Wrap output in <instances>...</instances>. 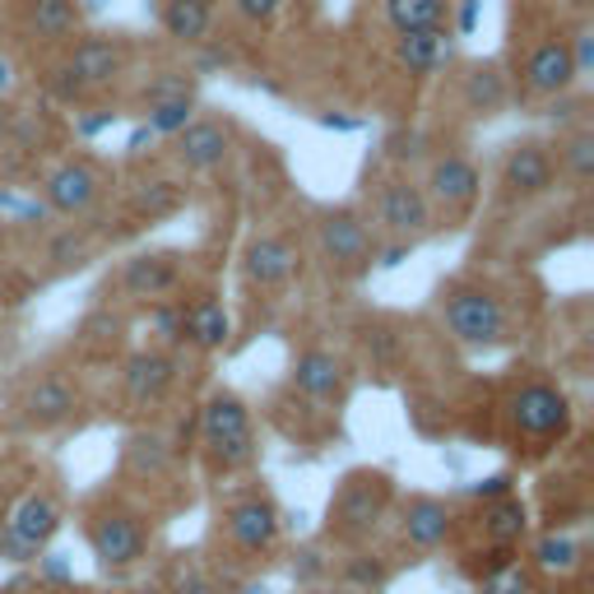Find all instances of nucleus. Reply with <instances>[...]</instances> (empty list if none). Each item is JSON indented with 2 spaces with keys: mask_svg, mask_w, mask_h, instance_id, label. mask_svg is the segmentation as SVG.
I'll return each instance as SVG.
<instances>
[{
  "mask_svg": "<svg viewBox=\"0 0 594 594\" xmlns=\"http://www.w3.org/2000/svg\"><path fill=\"white\" fill-rule=\"evenodd\" d=\"M442 325L455 344L464 349H502L511 340V312H506V302L493 293V289H483V283L474 279H455L442 289Z\"/></svg>",
  "mask_w": 594,
  "mask_h": 594,
  "instance_id": "obj_1",
  "label": "nucleus"
},
{
  "mask_svg": "<svg viewBox=\"0 0 594 594\" xmlns=\"http://www.w3.org/2000/svg\"><path fill=\"white\" fill-rule=\"evenodd\" d=\"M200 446L219 474L246 470L255 460V423H251V409L242 395L214 391L200 404Z\"/></svg>",
  "mask_w": 594,
  "mask_h": 594,
  "instance_id": "obj_2",
  "label": "nucleus"
},
{
  "mask_svg": "<svg viewBox=\"0 0 594 594\" xmlns=\"http://www.w3.org/2000/svg\"><path fill=\"white\" fill-rule=\"evenodd\" d=\"M395 502V483L385 470H353L340 493L330 497V511H325V530L330 538H344V544H363V538L381 525V515L391 511Z\"/></svg>",
  "mask_w": 594,
  "mask_h": 594,
  "instance_id": "obj_3",
  "label": "nucleus"
},
{
  "mask_svg": "<svg viewBox=\"0 0 594 594\" xmlns=\"http://www.w3.org/2000/svg\"><path fill=\"white\" fill-rule=\"evenodd\" d=\"M506 419H511V432L525 436L530 446H553V442H562V436L572 432L576 409H572V400H566L562 385L521 381L506 395Z\"/></svg>",
  "mask_w": 594,
  "mask_h": 594,
  "instance_id": "obj_4",
  "label": "nucleus"
},
{
  "mask_svg": "<svg viewBox=\"0 0 594 594\" xmlns=\"http://www.w3.org/2000/svg\"><path fill=\"white\" fill-rule=\"evenodd\" d=\"M84 534H89V548H93L98 566H108V572H125V566H135L149 553V525L131 506L89 511Z\"/></svg>",
  "mask_w": 594,
  "mask_h": 594,
  "instance_id": "obj_5",
  "label": "nucleus"
},
{
  "mask_svg": "<svg viewBox=\"0 0 594 594\" xmlns=\"http://www.w3.org/2000/svg\"><path fill=\"white\" fill-rule=\"evenodd\" d=\"M316 246H321V261L334 274H363L372 270V255H376V238L368 219L358 210H330L316 223Z\"/></svg>",
  "mask_w": 594,
  "mask_h": 594,
  "instance_id": "obj_6",
  "label": "nucleus"
},
{
  "mask_svg": "<svg viewBox=\"0 0 594 594\" xmlns=\"http://www.w3.org/2000/svg\"><path fill=\"white\" fill-rule=\"evenodd\" d=\"M376 223L385 238L395 242H419L436 228L432 200L423 195V187L413 177H391V182L376 187Z\"/></svg>",
  "mask_w": 594,
  "mask_h": 594,
  "instance_id": "obj_7",
  "label": "nucleus"
},
{
  "mask_svg": "<svg viewBox=\"0 0 594 594\" xmlns=\"http://www.w3.org/2000/svg\"><path fill=\"white\" fill-rule=\"evenodd\" d=\"M502 195L506 200H544L557 191V159H553V149L544 140H515L506 153H502Z\"/></svg>",
  "mask_w": 594,
  "mask_h": 594,
  "instance_id": "obj_8",
  "label": "nucleus"
},
{
  "mask_svg": "<svg viewBox=\"0 0 594 594\" xmlns=\"http://www.w3.org/2000/svg\"><path fill=\"white\" fill-rule=\"evenodd\" d=\"M61 502L51 493H23L6 515V553L23 562L29 553H42L61 530Z\"/></svg>",
  "mask_w": 594,
  "mask_h": 594,
  "instance_id": "obj_9",
  "label": "nucleus"
},
{
  "mask_svg": "<svg viewBox=\"0 0 594 594\" xmlns=\"http://www.w3.org/2000/svg\"><path fill=\"white\" fill-rule=\"evenodd\" d=\"M423 195L432 200V210L442 204L451 214H470L479 195H483V172L470 153H436L427 163V182H423Z\"/></svg>",
  "mask_w": 594,
  "mask_h": 594,
  "instance_id": "obj_10",
  "label": "nucleus"
},
{
  "mask_svg": "<svg viewBox=\"0 0 594 594\" xmlns=\"http://www.w3.org/2000/svg\"><path fill=\"white\" fill-rule=\"evenodd\" d=\"M279 506L261 493H251V497H238V502H228L223 506V534H228V544L246 553V557H265L274 544H279Z\"/></svg>",
  "mask_w": 594,
  "mask_h": 594,
  "instance_id": "obj_11",
  "label": "nucleus"
},
{
  "mask_svg": "<svg viewBox=\"0 0 594 594\" xmlns=\"http://www.w3.org/2000/svg\"><path fill=\"white\" fill-rule=\"evenodd\" d=\"M177 385V353L172 349H140L121 363V395L131 409H159Z\"/></svg>",
  "mask_w": 594,
  "mask_h": 594,
  "instance_id": "obj_12",
  "label": "nucleus"
},
{
  "mask_svg": "<svg viewBox=\"0 0 594 594\" xmlns=\"http://www.w3.org/2000/svg\"><path fill=\"white\" fill-rule=\"evenodd\" d=\"M102 195V172L89 159H66L42 177V204L51 214H84Z\"/></svg>",
  "mask_w": 594,
  "mask_h": 594,
  "instance_id": "obj_13",
  "label": "nucleus"
},
{
  "mask_svg": "<svg viewBox=\"0 0 594 594\" xmlns=\"http://www.w3.org/2000/svg\"><path fill=\"white\" fill-rule=\"evenodd\" d=\"M289 385L312 404H340L349 395V363L330 349H302L289 368Z\"/></svg>",
  "mask_w": 594,
  "mask_h": 594,
  "instance_id": "obj_14",
  "label": "nucleus"
},
{
  "mask_svg": "<svg viewBox=\"0 0 594 594\" xmlns=\"http://www.w3.org/2000/svg\"><path fill=\"white\" fill-rule=\"evenodd\" d=\"M302 270V255L289 238H279V232H261V238H251L246 251H242V274L251 289H283V283H293V274Z\"/></svg>",
  "mask_w": 594,
  "mask_h": 594,
  "instance_id": "obj_15",
  "label": "nucleus"
},
{
  "mask_svg": "<svg viewBox=\"0 0 594 594\" xmlns=\"http://www.w3.org/2000/svg\"><path fill=\"white\" fill-rule=\"evenodd\" d=\"M182 255L177 251H140L121 265V293L144 298V302H163L168 293L182 289Z\"/></svg>",
  "mask_w": 594,
  "mask_h": 594,
  "instance_id": "obj_16",
  "label": "nucleus"
},
{
  "mask_svg": "<svg viewBox=\"0 0 594 594\" xmlns=\"http://www.w3.org/2000/svg\"><path fill=\"white\" fill-rule=\"evenodd\" d=\"M581 80L576 66H572V51H566V38H544L530 47V57L521 66V84L534 98H562Z\"/></svg>",
  "mask_w": 594,
  "mask_h": 594,
  "instance_id": "obj_17",
  "label": "nucleus"
},
{
  "mask_svg": "<svg viewBox=\"0 0 594 594\" xmlns=\"http://www.w3.org/2000/svg\"><path fill=\"white\" fill-rule=\"evenodd\" d=\"M232 153V125L214 117H195L182 135H172V159L187 172H214Z\"/></svg>",
  "mask_w": 594,
  "mask_h": 594,
  "instance_id": "obj_18",
  "label": "nucleus"
},
{
  "mask_svg": "<svg viewBox=\"0 0 594 594\" xmlns=\"http://www.w3.org/2000/svg\"><path fill=\"white\" fill-rule=\"evenodd\" d=\"M66 70L80 80L89 93L98 89H108L121 80V70H125V47L108 33H93V38H80L70 47V57H66Z\"/></svg>",
  "mask_w": 594,
  "mask_h": 594,
  "instance_id": "obj_19",
  "label": "nucleus"
},
{
  "mask_svg": "<svg viewBox=\"0 0 594 594\" xmlns=\"http://www.w3.org/2000/svg\"><path fill=\"white\" fill-rule=\"evenodd\" d=\"M74 409H80V391H74L66 376H38L19 400V419L38 432H47V427L70 423Z\"/></svg>",
  "mask_w": 594,
  "mask_h": 594,
  "instance_id": "obj_20",
  "label": "nucleus"
},
{
  "mask_svg": "<svg viewBox=\"0 0 594 594\" xmlns=\"http://www.w3.org/2000/svg\"><path fill=\"white\" fill-rule=\"evenodd\" d=\"M400 534H404L409 548L432 553L455 534V511L442 497H409L404 515H400Z\"/></svg>",
  "mask_w": 594,
  "mask_h": 594,
  "instance_id": "obj_21",
  "label": "nucleus"
},
{
  "mask_svg": "<svg viewBox=\"0 0 594 594\" xmlns=\"http://www.w3.org/2000/svg\"><path fill=\"white\" fill-rule=\"evenodd\" d=\"M182 334H187L191 349L219 353V349L232 340V316H228L223 298L204 293V298H195V302H182Z\"/></svg>",
  "mask_w": 594,
  "mask_h": 594,
  "instance_id": "obj_22",
  "label": "nucleus"
},
{
  "mask_svg": "<svg viewBox=\"0 0 594 594\" xmlns=\"http://www.w3.org/2000/svg\"><path fill=\"white\" fill-rule=\"evenodd\" d=\"M506 98H511V84H506V70L497 61H479L464 70V80H460V102H464V112L470 117H493L506 108Z\"/></svg>",
  "mask_w": 594,
  "mask_h": 594,
  "instance_id": "obj_23",
  "label": "nucleus"
},
{
  "mask_svg": "<svg viewBox=\"0 0 594 594\" xmlns=\"http://www.w3.org/2000/svg\"><path fill=\"white\" fill-rule=\"evenodd\" d=\"M395 61L409 70V74H436L455 61V47H451V33L446 29H432V33H404L395 38Z\"/></svg>",
  "mask_w": 594,
  "mask_h": 594,
  "instance_id": "obj_24",
  "label": "nucleus"
},
{
  "mask_svg": "<svg viewBox=\"0 0 594 594\" xmlns=\"http://www.w3.org/2000/svg\"><path fill=\"white\" fill-rule=\"evenodd\" d=\"M479 530L493 548H515L530 530V506L521 497H497V502H483V515H479Z\"/></svg>",
  "mask_w": 594,
  "mask_h": 594,
  "instance_id": "obj_25",
  "label": "nucleus"
},
{
  "mask_svg": "<svg viewBox=\"0 0 594 594\" xmlns=\"http://www.w3.org/2000/svg\"><path fill=\"white\" fill-rule=\"evenodd\" d=\"M381 14L391 23V33H432V29H446L451 19V0H381Z\"/></svg>",
  "mask_w": 594,
  "mask_h": 594,
  "instance_id": "obj_26",
  "label": "nucleus"
},
{
  "mask_svg": "<svg viewBox=\"0 0 594 594\" xmlns=\"http://www.w3.org/2000/svg\"><path fill=\"white\" fill-rule=\"evenodd\" d=\"M214 29V0H163V33L182 47H200Z\"/></svg>",
  "mask_w": 594,
  "mask_h": 594,
  "instance_id": "obj_27",
  "label": "nucleus"
},
{
  "mask_svg": "<svg viewBox=\"0 0 594 594\" xmlns=\"http://www.w3.org/2000/svg\"><path fill=\"white\" fill-rule=\"evenodd\" d=\"M23 23L38 42H66L80 29V6L74 0H29L23 6Z\"/></svg>",
  "mask_w": 594,
  "mask_h": 594,
  "instance_id": "obj_28",
  "label": "nucleus"
},
{
  "mask_svg": "<svg viewBox=\"0 0 594 594\" xmlns=\"http://www.w3.org/2000/svg\"><path fill=\"white\" fill-rule=\"evenodd\" d=\"M187 200V187L172 182V177H144V182L131 191V214L140 223H159V219H172L182 210Z\"/></svg>",
  "mask_w": 594,
  "mask_h": 594,
  "instance_id": "obj_29",
  "label": "nucleus"
},
{
  "mask_svg": "<svg viewBox=\"0 0 594 594\" xmlns=\"http://www.w3.org/2000/svg\"><path fill=\"white\" fill-rule=\"evenodd\" d=\"M125 470L135 479H163L172 470V442L163 432H135L125 442Z\"/></svg>",
  "mask_w": 594,
  "mask_h": 594,
  "instance_id": "obj_30",
  "label": "nucleus"
},
{
  "mask_svg": "<svg viewBox=\"0 0 594 594\" xmlns=\"http://www.w3.org/2000/svg\"><path fill=\"white\" fill-rule=\"evenodd\" d=\"M557 172L572 187L594 182V125H576V131L557 144Z\"/></svg>",
  "mask_w": 594,
  "mask_h": 594,
  "instance_id": "obj_31",
  "label": "nucleus"
},
{
  "mask_svg": "<svg viewBox=\"0 0 594 594\" xmlns=\"http://www.w3.org/2000/svg\"><path fill=\"white\" fill-rule=\"evenodd\" d=\"M581 557H585V548L576 544L572 534H544L534 544V566H538V572L566 576V572H576V566H581Z\"/></svg>",
  "mask_w": 594,
  "mask_h": 594,
  "instance_id": "obj_32",
  "label": "nucleus"
},
{
  "mask_svg": "<svg viewBox=\"0 0 594 594\" xmlns=\"http://www.w3.org/2000/svg\"><path fill=\"white\" fill-rule=\"evenodd\" d=\"M191 121H195V98H168V102H153L149 117H144V125H149V131L159 135V140L182 135Z\"/></svg>",
  "mask_w": 594,
  "mask_h": 594,
  "instance_id": "obj_33",
  "label": "nucleus"
},
{
  "mask_svg": "<svg viewBox=\"0 0 594 594\" xmlns=\"http://www.w3.org/2000/svg\"><path fill=\"white\" fill-rule=\"evenodd\" d=\"M47 261L57 270H80L89 261V238H84V232H74V228L57 232V238L47 242Z\"/></svg>",
  "mask_w": 594,
  "mask_h": 594,
  "instance_id": "obj_34",
  "label": "nucleus"
},
{
  "mask_svg": "<svg viewBox=\"0 0 594 594\" xmlns=\"http://www.w3.org/2000/svg\"><path fill=\"white\" fill-rule=\"evenodd\" d=\"M144 108H153V102H168V98H195V74L191 70H163L153 84L140 89Z\"/></svg>",
  "mask_w": 594,
  "mask_h": 594,
  "instance_id": "obj_35",
  "label": "nucleus"
},
{
  "mask_svg": "<svg viewBox=\"0 0 594 594\" xmlns=\"http://www.w3.org/2000/svg\"><path fill=\"white\" fill-rule=\"evenodd\" d=\"M149 325L153 334H159V344L163 349H177V344H187V334H182V302H153L149 306Z\"/></svg>",
  "mask_w": 594,
  "mask_h": 594,
  "instance_id": "obj_36",
  "label": "nucleus"
},
{
  "mask_svg": "<svg viewBox=\"0 0 594 594\" xmlns=\"http://www.w3.org/2000/svg\"><path fill=\"white\" fill-rule=\"evenodd\" d=\"M385 581H391V566H385L381 557L358 553V557L344 562V585H349V590H381Z\"/></svg>",
  "mask_w": 594,
  "mask_h": 594,
  "instance_id": "obj_37",
  "label": "nucleus"
},
{
  "mask_svg": "<svg viewBox=\"0 0 594 594\" xmlns=\"http://www.w3.org/2000/svg\"><path fill=\"white\" fill-rule=\"evenodd\" d=\"M483 594H534V572L521 562H506L502 572L483 576Z\"/></svg>",
  "mask_w": 594,
  "mask_h": 594,
  "instance_id": "obj_38",
  "label": "nucleus"
},
{
  "mask_svg": "<svg viewBox=\"0 0 594 594\" xmlns=\"http://www.w3.org/2000/svg\"><path fill=\"white\" fill-rule=\"evenodd\" d=\"M363 344H368V353L376 358V363H395L400 358V334L391 330V325H368V334H363Z\"/></svg>",
  "mask_w": 594,
  "mask_h": 594,
  "instance_id": "obj_39",
  "label": "nucleus"
},
{
  "mask_svg": "<svg viewBox=\"0 0 594 594\" xmlns=\"http://www.w3.org/2000/svg\"><path fill=\"white\" fill-rule=\"evenodd\" d=\"M283 10V0H232V14L255 23V29H265V23H274V14Z\"/></svg>",
  "mask_w": 594,
  "mask_h": 594,
  "instance_id": "obj_40",
  "label": "nucleus"
},
{
  "mask_svg": "<svg viewBox=\"0 0 594 594\" xmlns=\"http://www.w3.org/2000/svg\"><path fill=\"white\" fill-rule=\"evenodd\" d=\"M566 51H572L576 74H590L594 70V29H590V23H581V29L566 38Z\"/></svg>",
  "mask_w": 594,
  "mask_h": 594,
  "instance_id": "obj_41",
  "label": "nucleus"
},
{
  "mask_svg": "<svg viewBox=\"0 0 594 594\" xmlns=\"http://www.w3.org/2000/svg\"><path fill=\"white\" fill-rule=\"evenodd\" d=\"M80 334L89 344H117V334H121V321L112 316V312H93L84 325H80Z\"/></svg>",
  "mask_w": 594,
  "mask_h": 594,
  "instance_id": "obj_42",
  "label": "nucleus"
},
{
  "mask_svg": "<svg viewBox=\"0 0 594 594\" xmlns=\"http://www.w3.org/2000/svg\"><path fill=\"white\" fill-rule=\"evenodd\" d=\"M470 493H474L479 502H497V497H511V493H515V474H487V479L470 483Z\"/></svg>",
  "mask_w": 594,
  "mask_h": 594,
  "instance_id": "obj_43",
  "label": "nucleus"
},
{
  "mask_svg": "<svg viewBox=\"0 0 594 594\" xmlns=\"http://www.w3.org/2000/svg\"><path fill=\"white\" fill-rule=\"evenodd\" d=\"M117 125V112H93V117H74V135L80 140H98L102 131H112Z\"/></svg>",
  "mask_w": 594,
  "mask_h": 594,
  "instance_id": "obj_44",
  "label": "nucleus"
},
{
  "mask_svg": "<svg viewBox=\"0 0 594 594\" xmlns=\"http://www.w3.org/2000/svg\"><path fill=\"white\" fill-rule=\"evenodd\" d=\"M413 251V242H391V246H376V255H372V265L376 270H395V265H404V255Z\"/></svg>",
  "mask_w": 594,
  "mask_h": 594,
  "instance_id": "obj_45",
  "label": "nucleus"
},
{
  "mask_svg": "<svg viewBox=\"0 0 594 594\" xmlns=\"http://www.w3.org/2000/svg\"><path fill=\"white\" fill-rule=\"evenodd\" d=\"M321 131H340V135H353V131H363V121L358 117H340V112H321L316 117Z\"/></svg>",
  "mask_w": 594,
  "mask_h": 594,
  "instance_id": "obj_46",
  "label": "nucleus"
},
{
  "mask_svg": "<svg viewBox=\"0 0 594 594\" xmlns=\"http://www.w3.org/2000/svg\"><path fill=\"white\" fill-rule=\"evenodd\" d=\"M153 144H159V135H153V131H149V125H144V121L135 125V131H131V135H125V153H131V159H140V153H149Z\"/></svg>",
  "mask_w": 594,
  "mask_h": 594,
  "instance_id": "obj_47",
  "label": "nucleus"
},
{
  "mask_svg": "<svg viewBox=\"0 0 594 594\" xmlns=\"http://www.w3.org/2000/svg\"><path fill=\"white\" fill-rule=\"evenodd\" d=\"M479 10H483V0H460V14H455V33L470 38L479 29Z\"/></svg>",
  "mask_w": 594,
  "mask_h": 594,
  "instance_id": "obj_48",
  "label": "nucleus"
},
{
  "mask_svg": "<svg viewBox=\"0 0 594 594\" xmlns=\"http://www.w3.org/2000/svg\"><path fill=\"white\" fill-rule=\"evenodd\" d=\"M419 144H423V135H413V131H400V135L391 140V153H395L400 163H409V159H419V153H423Z\"/></svg>",
  "mask_w": 594,
  "mask_h": 594,
  "instance_id": "obj_49",
  "label": "nucleus"
},
{
  "mask_svg": "<svg viewBox=\"0 0 594 594\" xmlns=\"http://www.w3.org/2000/svg\"><path fill=\"white\" fill-rule=\"evenodd\" d=\"M177 594H219V585L204 572H187L182 581H177Z\"/></svg>",
  "mask_w": 594,
  "mask_h": 594,
  "instance_id": "obj_50",
  "label": "nucleus"
},
{
  "mask_svg": "<svg viewBox=\"0 0 594 594\" xmlns=\"http://www.w3.org/2000/svg\"><path fill=\"white\" fill-rule=\"evenodd\" d=\"M42 562V572H47V581H57V585H66L70 581V566L57 557V553H51V557H38Z\"/></svg>",
  "mask_w": 594,
  "mask_h": 594,
  "instance_id": "obj_51",
  "label": "nucleus"
},
{
  "mask_svg": "<svg viewBox=\"0 0 594 594\" xmlns=\"http://www.w3.org/2000/svg\"><path fill=\"white\" fill-rule=\"evenodd\" d=\"M10 80H14V66H10L6 57H0V89H10Z\"/></svg>",
  "mask_w": 594,
  "mask_h": 594,
  "instance_id": "obj_52",
  "label": "nucleus"
},
{
  "mask_svg": "<svg viewBox=\"0 0 594 594\" xmlns=\"http://www.w3.org/2000/svg\"><path fill=\"white\" fill-rule=\"evenodd\" d=\"M312 594H358V590H349V585H321V590H312Z\"/></svg>",
  "mask_w": 594,
  "mask_h": 594,
  "instance_id": "obj_53",
  "label": "nucleus"
}]
</instances>
